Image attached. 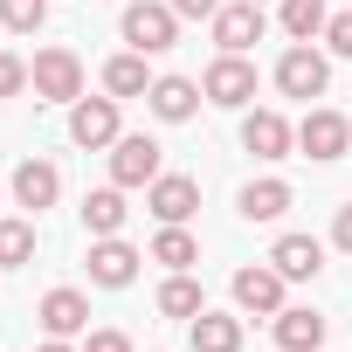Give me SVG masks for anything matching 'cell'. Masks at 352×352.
Masks as SVG:
<instances>
[{
    "instance_id": "cell-13",
    "label": "cell",
    "mask_w": 352,
    "mask_h": 352,
    "mask_svg": "<svg viewBox=\"0 0 352 352\" xmlns=\"http://www.w3.org/2000/svg\"><path fill=\"white\" fill-rule=\"evenodd\" d=\"M290 145H297V124H290L283 111H242V152H256V159H290Z\"/></svg>"
},
{
    "instance_id": "cell-25",
    "label": "cell",
    "mask_w": 352,
    "mask_h": 352,
    "mask_svg": "<svg viewBox=\"0 0 352 352\" xmlns=\"http://www.w3.org/2000/svg\"><path fill=\"white\" fill-rule=\"evenodd\" d=\"M21 263H35V221L0 214V270H21Z\"/></svg>"
},
{
    "instance_id": "cell-19",
    "label": "cell",
    "mask_w": 352,
    "mask_h": 352,
    "mask_svg": "<svg viewBox=\"0 0 352 352\" xmlns=\"http://www.w3.org/2000/svg\"><path fill=\"white\" fill-rule=\"evenodd\" d=\"M276 21L290 42H324V21H331V0H276Z\"/></svg>"
},
{
    "instance_id": "cell-18",
    "label": "cell",
    "mask_w": 352,
    "mask_h": 352,
    "mask_svg": "<svg viewBox=\"0 0 352 352\" xmlns=\"http://www.w3.org/2000/svg\"><path fill=\"white\" fill-rule=\"evenodd\" d=\"M242 338H249V324L228 318V311H201V318H187V345H194V352H242Z\"/></svg>"
},
{
    "instance_id": "cell-9",
    "label": "cell",
    "mask_w": 352,
    "mask_h": 352,
    "mask_svg": "<svg viewBox=\"0 0 352 352\" xmlns=\"http://www.w3.org/2000/svg\"><path fill=\"white\" fill-rule=\"evenodd\" d=\"M208 28H214V49H221V56H249V49L263 42L270 14H263V0H235V8H221Z\"/></svg>"
},
{
    "instance_id": "cell-20",
    "label": "cell",
    "mask_w": 352,
    "mask_h": 352,
    "mask_svg": "<svg viewBox=\"0 0 352 352\" xmlns=\"http://www.w3.org/2000/svg\"><path fill=\"white\" fill-rule=\"evenodd\" d=\"M235 208H242V221H283L290 214V180H249Z\"/></svg>"
},
{
    "instance_id": "cell-32",
    "label": "cell",
    "mask_w": 352,
    "mask_h": 352,
    "mask_svg": "<svg viewBox=\"0 0 352 352\" xmlns=\"http://www.w3.org/2000/svg\"><path fill=\"white\" fill-rule=\"evenodd\" d=\"M35 352H83V345H69V338H42Z\"/></svg>"
},
{
    "instance_id": "cell-1",
    "label": "cell",
    "mask_w": 352,
    "mask_h": 352,
    "mask_svg": "<svg viewBox=\"0 0 352 352\" xmlns=\"http://www.w3.org/2000/svg\"><path fill=\"white\" fill-rule=\"evenodd\" d=\"M28 90H35L42 104H76V97H83V56L63 49V42L35 49V63H28Z\"/></svg>"
},
{
    "instance_id": "cell-16",
    "label": "cell",
    "mask_w": 352,
    "mask_h": 352,
    "mask_svg": "<svg viewBox=\"0 0 352 352\" xmlns=\"http://www.w3.org/2000/svg\"><path fill=\"white\" fill-rule=\"evenodd\" d=\"M270 331H276V345H283V352H318V345H324V331H331V318H324V311H311V304H283V311L270 318Z\"/></svg>"
},
{
    "instance_id": "cell-30",
    "label": "cell",
    "mask_w": 352,
    "mask_h": 352,
    "mask_svg": "<svg viewBox=\"0 0 352 352\" xmlns=\"http://www.w3.org/2000/svg\"><path fill=\"white\" fill-rule=\"evenodd\" d=\"M83 352H131V338H124V331H90Z\"/></svg>"
},
{
    "instance_id": "cell-17",
    "label": "cell",
    "mask_w": 352,
    "mask_h": 352,
    "mask_svg": "<svg viewBox=\"0 0 352 352\" xmlns=\"http://www.w3.org/2000/svg\"><path fill=\"white\" fill-rule=\"evenodd\" d=\"M270 263L283 270V283H311V276L324 270V242H318V235H276Z\"/></svg>"
},
{
    "instance_id": "cell-14",
    "label": "cell",
    "mask_w": 352,
    "mask_h": 352,
    "mask_svg": "<svg viewBox=\"0 0 352 352\" xmlns=\"http://www.w3.org/2000/svg\"><path fill=\"white\" fill-rule=\"evenodd\" d=\"M201 83L194 76H152V90H145V111L159 118V124H187L194 111H201Z\"/></svg>"
},
{
    "instance_id": "cell-27",
    "label": "cell",
    "mask_w": 352,
    "mask_h": 352,
    "mask_svg": "<svg viewBox=\"0 0 352 352\" xmlns=\"http://www.w3.org/2000/svg\"><path fill=\"white\" fill-rule=\"evenodd\" d=\"M21 90H28V63L0 49V97H21Z\"/></svg>"
},
{
    "instance_id": "cell-22",
    "label": "cell",
    "mask_w": 352,
    "mask_h": 352,
    "mask_svg": "<svg viewBox=\"0 0 352 352\" xmlns=\"http://www.w3.org/2000/svg\"><path fill=\"white\" fill-rule=\"evenodd\" d=\"M152 263H166V276L201 263V242L187 235V221H159V235H152Z\"/></svg>"
},
{
    "instance_id": "cell-23",
    "label": "cell",
    "mask_w": 352,
    "mask_h": 352,
    "mask_svg": "<svg viewBox=\"0 0 352 352\" xmlns=\"http://www.w3.org/2000/svg\"><path fill=\"white\" fill-rule=\"evenodd\" d=\"M104 90H111L118 104H124V97H145V90H152V69H145V56H138V49L111 56V63H104Z\"/></svg>"
},
{
    "instance_id": "cell-3",
    "label": "cell",
    "mask_w": 352,
    "mask_h": 352,
    "mask_svg": "<svg viewBox=\"0 0 352 352\" xmlns=\"http://www.w3.org/2000/svg\"><path fill=\"white\" fill-rule=\"evenodd\" d=\"M297 152H304V159H318V166L345 159V152H352V118H338L331 104H311V111H304V124H297Z\"/></svg>"
},
{
    "instance_id": "cell-6",
    "label": "cell",
    "mask_w": 352,
    "mask_h": 352,
    "mask_svg": "<svg viewBox=\"0 0 352 352\" xmlns=\"http://www.w3.org/2000/svg\"><path fill=\"white\" fill-rule=\"evenodd\" d=\"M201 90H208V104H221V111H249V104H256V63H249V56H214L208 76H201Z\"/></svg>"
},
{
    "instance_id": "cell-21",
    "label": "cell",
    "mask_w": 352,
    "mask_h": 352,
    "mask_svg": "<svg viewBox=\"0 0 352 352\" xmlns=\"http://www.w3.org/2000/svg\"><path fill=\"white\" fill-rule=\"evenodd\" d=\"M124 187L111 180V187H97V194H83V228L90 235H124Z\"/></svg>"
},
{
    "instance_id": "cell-31",
    "label": "cell",
    "mask_w": 352,
    "mask_h": 352,
    "mask_svg": "<svg viewBox=\"0 0 352 352\" xmlns=\"http://www.w3.org/2000/svg\"><path fill=\"white\" fill-rule=\"evenodd\" d=\"M331 242H338V249H345V256H352V201H345V208H338V214H331Z\"/></svg>"
},
{
    "instance_id": "cell-5",
    "label": "cell",
    "mask_w": 352,
    "mask_h": 352,
    "mask_svg": "<svg viewBox=\"0 0 352 352\" xmlns=\"http://www.w3.org/2000/svg\"><path fill=\"white\" fill-rule=\"evenodd\" d=\"M324 83H331V63H324L311 42H290V49L276 56V90H283V97H304V104H311V97H324Z\"/></svg>"
},
{
    "instance_id": "cell-15",
    "label": "cell",
    "mask_w": 352,
    "mask_h": 352,
    "mask_svg": "<svg viewBox=\"0 0 352 352\" xmlns=\"http://www.w3.org/2000/svg\"><path fill=\"white\" fill-rule=\"evenodd\" d=\"M8 194H14V208L42 214V208L63 201V173H56L49 159H21V166H14V180H8Z\"/></svg>"
},
{
    "instance_id": "cell-10",
    "label": "cell",
    "mask_w": 352,
    "mask_h": 352,
    "mask_svg": "<svg viewBox=\"0 0 352 352\" xmlns=\"http://www.w3.org/2000/svg\"><path fill=\"white\" fill-rule=\"evenodd\" d=\"M83 263H90V283H97V290H124L145 256H138L124 235H90V256H83Z\"/></svg>"
},
{
    "instance_id": "cell-8",
    "label": "cell",
    "mask_w": 352,
    "mask_h": 352,
    "mask_svg": "<svg viewBox=\"0 0 352 352\" xmlns=\"http://www.w3.org/2000/svg\"><path fill=\"white\" fill-rule=\"evenodd\" d=\"M159 173H166V166H159V138H145V131H124V138L111 145V180H118L124 194H131V187H152Z\"/></svg>"
},
{
    "instance_id": "cell-2",
    "label": "cell",
    "mask_w": 352,
    "mask_h": 352,
    "mask_svg": "<svg viewBox=\"0 0 352 352\" xmlns=\"http://www.w3.org/2000/svg\"><path fill=\"white\" fill-rule=\"evenodd\" d=\"M118 35H124V49H138V56H166L173 42H180V14H173L166 0H131V8L118 14Z\"/></svg>"
},
{
    "instance_id": "cell-24",
    "label": "cell",
    "mask_w": 352,
    "mask_h": 352,
    "mask_svg": "<svg viewBox=\"0 0 352 352\" xmlns=\"http://www.w3.org/2000/svg\"><path fill=\"white\" fill-rule=\"evenodd\" d=\"M159 311H166V318H201V311H208V290L194 283V270H173V276L159 283Z\"/></svg>"
},
{
    "instance_id": "cell-4",
    "label": "cell",
    "mask_w": 352,
    "mask_h": 352,
    "mask_svg": "<svg viewBox=\"0 0 352 352\" xmlns=\"http://www.w3.org/2000/svg\"><path fill=\"white\" fill-rule=\"evenodd\" d=\"M69 138H76L83 152H111V145L124 138L118 97H111V90H104V97H76V104H69Z\"/></svg>"
},
{
    "instance_id": "cell-33",
    "label": "cell",
    "mask_w": 352,
    "mask_h": 352,
    "mask_svg": "<svg viewBox=\"0 0 352 352\" xmlns=\"http://www.w3.org/2000/svg\"><path fill=\"white\" fill-rule=\"evenodd\" d=\"M0 201H8V187H0Z\"/></svg>"
},
{
    "instance_id": "cell-11",
    "label": "cell",
    "mask_w": 352,
    "mask_h": 352,
    "mask_svg": "<svg viewBox=\"0 0 352 352\" xmlns=\"http://www.w3.org/2000/svg\"><path fill=\"white\" fill-rule=\"evenodd\" d=\"M145 208H152V221H194L201 214V180L194 173H159L145 187Z\"/></svg>"
},
{
    "instance_id": "cell-28",
    "label": "cell",
    "mask_w": 352,
    "mask_h": 352,
    "mask_svg": "<svg viewBox=\"0 0 352 352\" xmlns=\"http://www.w3.org/2000/svg\"><path fill=\"white\" fill-rule=\"evenodd\" d=\"M324 49H331V56H352V8L324 21Z\"/></svg>"
},
{
    "instance_id": "cell-29",
    "label": "cell",
    "mask_w": 352,
    "mask_h": 352,
    "mask_svg": "<svg viewBox=\"0 0 352 352\" xmlns=\"http://www.w3.org/2000/svg\"><path fill=\"white\" fill-rule=\"evenodd\" d=\"M166 8L180 14V21H214V14H221V0H166Z\"/></svg>"
},
{
    "instance_id": "cell-26",
    "label": "cell",
    "mask_w": 352,
    "mask_h": 352,
    "mask_svg": "<svg viewBox=\"0 0 352 352\" xmlns=\"http://www.w3.org/2000/svg\"><path fill=\"white\" fill-rule=\"evenodd\" d=\"M49 21V0H0V28H14V35H35Z\"/></svg>"
},
{
    "instance_id": "cell-7",
    "label": "cell",
    "mask_w": 352,
    "mask_h": 352,
    "mask_svg": "<svg viewBox=\"0 0 352 352\" xmlns=\"http://www.w3.org/2000/svg\"><path fill=\"white\" fill-rule=\"evenodd\" d=\"M283 270L276 263H249V270H235V311L242 318H276L283 311Z\"/></svg>"
},
{
    "instance_id": "cell-12",
    "label": "cell",
    "mask_w": 352,
    "mask_h": 352,
    "mask_svg": "<svg viewBox=\"0 0 352 352\" xmlns=\"http://www.w3.org/2000/svg\"><path fill=\"white\" fill-rule=\"evenodd\" d=\"M35 324H42V338H83L90 331V297L63 283V290H49L35 304Z\"/></svg>"
}]
</instances>
